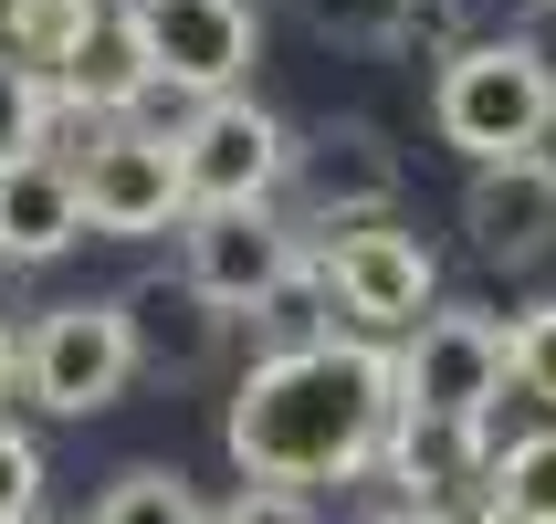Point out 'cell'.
Segmentation results:
<instances>
[{"mask_svg": "<svg viewBox=\"0 0 556 524\" xmlns=\"http://www.w3.org/2000/svg\"><path fill=\"white\" fill-rule=\"evenodd\" d=\"M400 431V357H378L357 336H315V346H263L252 378L220 409V451L242 462V483H357Z\"/></svg>", "mask_w": 556, "mask_h": 524, "instance_id": "1", "label": "cell"}, {"mask_svg": "<svg viewBox=\"0 0 556 524\" xmlns=\"http://www.w3.org/2000/svg\"><path fill=\"white\" fill-rule=\"evenodd\" d=\"M431 126H441V148H463L472 168L546 157V137H556L546 42H463V53L431 74Z\"/></svg>", "mask_w": 556, "mask_h": 524, "instance_id": "2", "label": "cell"}, {"mask_svg": "<svg viewBox=\"0 0 556 524\" xmlns=\"http://www.w3.org/2000/svg\"><path fill=\"white\" fill-rule=\"evenodd\" d=\"M504 388H515V325H494L483 305H431L409 325V346H400V409L409 420L483 431Z\"/></svg>", "mask_w": 556, "mask_h": 524, "instance_id": "3", "label": "cell"}, {"mask_svg": "<svg viewBox=\"0 0 556 524\" xmlns=\"http://www.w3.org/2000/svg\"><path fill=\"white\" fill-rule=\"evenodd\" d=\"M74 189H85V231H105V242H157V231H179V220H189L179 137H168V126H148V116L94 126Z\"/></svg>", "mask_w": 556, "mask_h": 524, "instance_id": "4", "label": "cell"}, {"mask_svg": "<svg viewBox=\"0 0 556 524\" xmlns=\"http://www.w3.org/2000/svg\"><path fill=\"white\" fill-rule=\"evenodd\" d=\"M116 22H126V42L148 53V85L211 105V94H242L263 11H252V0H126Z\"/></svg>", "mask_w": 556, "mask_h": 524, "instance_id": "5", "label": "cell"}, {"mask_svg": "<svg viewBox=\"0 0 556 524\" xmlns=\"http://www.w3.org/2000/svg\"><path fill=\"white\" fill-rule=\"evenodd\" d=\"M179 273L200 283L220 315H263L283 283L305 273V231H294L274 200H252V210H189L179 220Z\"/></svg>", "mask_w": 556, "mask_h": 524, "instance_id": "6", "label": "cell"}, {"mask_svg": "<svg viewBox=\"0 0 556 524\" xmlns=\"http://www.w3.org/2000/svg\"><path fill=\"white\" fill-rule=\"evenodd\" d=\"M283 168H294V126L252 94H211L200 116L179 126V179H189V210H252L274 200Z\"/></svg>", "mask_w": 556, "mask_h": 524, "instance_id": "7", "label": "cell"}, {"mask_svg": "<svg viewBox=\"0 0 556 524\" xmlns=\"http://www.w3.org/2000/svg\"><path fill=\"white\" fill-rule=\"evenodd\" d=\"M126 378H137V346H126L116 294H105V305H53L22 336V388L53 409V420H94V409H116Z\"/></svg>", "mask_w": 556, "mask_h": 524, "instance_id": "8", "label": "cell"}, {"mask_svg": "<svg viewBox=\"0 0 556 524\" xmlns=\"http://www.w3.org/2000/svg\"><path fill=\"white\" fill-rule=\"evenodd\" d=\"M315 273H326V294H337L368 336H409V325L441 305L431 242H420V231H400V220H357V231H337V242L315 252Z\"/></svg>", "mask_w": 556, "mask_h": 524, "instance_id": "9", "label": "cell"}, {"mask_svg": "<svg viewBox=\"0 0 556 524\" xmlns=\"http://www.w3.org/2000/svg\"><path fill=\"white\" fill-rule=\"evenodd\" d=\"M283 189H294V210L337 242V231H357V220H389V200H400V148H389L368 116H326L315 137H294Z\"/></svg>", "mask_w": 556, "mask_h": 524, "instance_id": "10", "label": "cell"}, {"mask_svg": "<svg viewBox=\"0 0 556 524\" xmlns=\"http://www.w3.org/2000/svg\"><path fill=\"white\" fill-rule=\"evenodd\" d=\"M116 315H126V346H137V368H157V378H211V368H220V346H231V315H220L189 273H148V283H126Z\"/></svg>", "mask_w": 556, "mask_h": 524, "instance_id": "11", "label": "cell"}, {"mask_svg": "<svg viewBox=\"0 0 556 524\" xmlns=\"http://www.w3.org/2000/svg\"><path fill=\"white\" fill-rule=\"evenodd\" d=\"M463 231L483 263H535L556 242V157H504V168H472L463 189Z\"/></svg>", "mask_w": 556, "mask_h": 524, "instance_id": "12", "label": "cell"}, {"mask_svg": "<svg viewBox=\"0 0 556 524\" xmlns=\"http://www.w3.org/2000/svg\"><path fill=\"white\" fill-rule=\"evenodd\" d=\"M85 242V189L53 148H31L0 168V263H53Z\"/></svg>", "mask_w": 556, "mask_h": 524, "instance_id": "13", "label": "cell"}, {"mask_svg": "<svg viewBox=\"0 0 556 524\" xmlns=\"http://www.w3.org/2000/svg\"><path fill=\"white\" fill-rule=\"evenodd\" d=\"M148 94H157V85H148V53L126 42V22H116V11H105V31H94L85 53L53 74V105H74V116H94V126H126L137 105H148Z\"/></svg>", "mask_w": 556, "mask_h": 524, "instance_id": "14", "label": "cell"}, {"mask_svg": "<svg viewBox=\"0 0 556 524\" xmlns=\"http://www.w3.org/2000/svg\"><path fill=\"white\" fill-rule=\"evenodd\" d=\"M483 494L504 503V524H556V431H526L494 451V483Z\"/></svg>", "mask_w": 556, "mask_h": 524, "instance_id": "15", "label": "cell"}, {"mask_svg": "<svg viewBox=\"0 0 556 524\" xmlns=\"http://www.w3.org/2000/svg\"><path fill=\"white\" fill-rule=\"evenodd\" d=\"M85 524H211V503L189 494L179 472H116V483H105V494H94V514Z\"/></svg>", "mask_w": 556, "mask_h": 524, "instance_id": "16", "label": "cell"}, {"mask_svg": "<svg viewBox=\"0 0 556 524\" xmlns=\"http://www.w3.org/2000/svg\"><path fill=\"white\" fill-rule=\"evenodd\" d=\"M294 11H305L326 42H357V53H378V42H409L431 0H294Z\"/></svg>", "mask_w": 556, "mask_h": 524, "instance_id": "17", "label": "cell"}, {"mask_svg": "<svg viewBox=\"0 0 556 524\" xmlns=\"http://www.w3.org/2000/svg\"><path fill=\"white\" fill-rule=\"evenodd\" d=\"M42 126H53V85H42L31 63H11V53H0V168L42 148Z\"/></svg>", "mask_w": 556, "mask_h": 524, "instance_id": "18", "label": "cell"}, {"mask_svg": "<svg viewBox=\"0 0 556 524\" xmlns=\"http://www.w3.org/2000/svg\"><path fill=\"white\" fill-rule=\"evenodd\" d=\"M42 514V440L22 420H0V524H31Z\"/></svg>", "mask_w": 556, "mask_h": 524, "instance_id": "19", "label": "cell"}, {"mask_svg": "<svg viewBox=\"0 0 556 524\" xmlns=\"http://www.w3.org/2000/svg\"><path fill=\"white\" fill-rule=\"evenodd\" d=\"M515 388H526L535 409H556V305L515 315Z\"/></svg>", "mask_w": 556, "mask_h": 524, "instance_id": "20", "label": "cell"}, {"mask_svg": "<svg viewBox=\"0 0 556 524\" xmlns=\"http://www.w3.org/2000/svg\"><path fill=\"white\" fill-rule=\"evenodd\" d=\"M211 524H315V494H283V483H242Z\"/></svg>", "mask_w": 556, "mask_h": 524, "instance_id": "21", "label": "cell"}, {"mask_svg": "<svg viewBox=\"0 0 556 524\" xmlns=\"http://www.w3.org/2000/svg\"><path fill=\"white\" fill-rule=\"evenodd\" d=\"M420 524H504V503L494 494H463V503H441V514H420Z\"/></svg>", "mask_w": 556, "mask_h": 524, "instance_id": "22", "label": "cell"}, {"mask_svg": "<svg viewBox=\"0 0 556 524\" xmlns=\"http://www.w3.org/2000/svg\"><path fill=\"white\" fill-rule=\"evenodd\" d=\"M22 388V336H11V315H0V399Z\"/></svg>", "mask_w": 556, "mask_h": 524, "instance_id": "23", "label": "cell"}, {"mask_svg": "<svg viewBox=\"0 0 556 524\" xmlns=\"http://www.w3.org/2000/svg\"><path fill=\"white\" fill-rule=\"evenodd\" d=\"M378 524H420V514H400V503H389V514H378Z\"/></svg>", "mask_w": 556, "mask_h": 524, "instance_id": "24", "label": "cell"}, {"mask_svg": "<svg viewBox=\"0 0 556 524\" xmlns=\"http://www.w3.org/2000/svg\"><path fill=\"white\" fill-rule=\"evenodd\" d=\"M452 11H472V0H452Z\"/></svg>", "mask_w": 556, "mask_h": 524, "instance_id": "25", "label": "cell"}, {"mask_svg": "<svg viewBox=\"0 0 556 524\" xmlns=\"http://www.w3.org/2000/svg\"><path fill=\"white\" fill-rule=\"evenodd\" d=\"M252 11H263V0H252Z\"/></svg>", "mask_w": 556, "mask_h": 524, "instance_id": "26", "label": "cell"}]
</instances>
